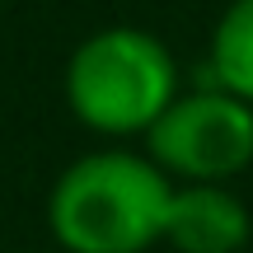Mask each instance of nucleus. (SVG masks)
Returning <instances> with one entry per match:
<instances>
[{
    "instance_id": "f257e3e1",
    "label": "nucleus",
    "mask_w": 253,
    "mask_h": 253,
    "mask_svg": "<svg viewBox=\"0 0 253 253\" xmlns=\"http://www.w3.org/2000/svg\"><path fill=\"white\" fill-rule=\"evenodd\" d=\"M173 178L131 150L80 155L47 192V230L66 253H145L164 239Z\"/></svg>"
},
{
    "instance_id": "f03ea898",
    "label": "nucleus",
    "mask_w": 253,
    "mask_h": 253,
    "mask_svg": "<svg viewBox=\"0 0 253 253\" xmlns=\"http://www.w3.org/2000/svg\"><path fill=\"white\" fill-rule=\"evenodd\" d=\"M178 99L173 52L155 33L113 24L89 33L66 66V103L89 131L136 136L150 131Z\"/></svg>"
},
{
    "instance_id": "7ed1b4c3",
    "label": "nucleus",
    "mask_w": 253,
    "mask_h": 253,
    "mask_svg": "<svg viewBox=\"0 0 253 253\" xmlns=\"http://www.w3.org/2000/svg\"><path fill=\"white\" fill-rule=\"evenodd\" d=\"M145 155L178 183H225L253 164V103L225 89H192L145 131Z\"/></svg>"
},
{
    "instance_id": "20e7f679",
    "label": "nucleus",
    "mask_w": 253,
    "mask_h": 253,
    "mask_svg": "<svg viewBox=\"0 0 253 253\" xmlns=\"http://www.w3.org/2000/svg\"><path fill=\"white\" fill-rule=\"evenodd\" d=\"M249 235V207L225 183H173L164 244H173L178 253H239Z\"/></svg>"
},
{
    "instance_id": "39448f33",
    "label": "nucleus",
    "mask_w": 253,
    "mask_h": 253,
    "mask_svg": "<svg viewBox=\"0 0 253 253\" xmlns=\"http://www.w3.org/2000/svg\"><path fill=\"white\" fill-rule=\"evenodd\" d=\"M211 89L253 103V0H230L211 28Z\"/></svg>"
}]
</instances>
